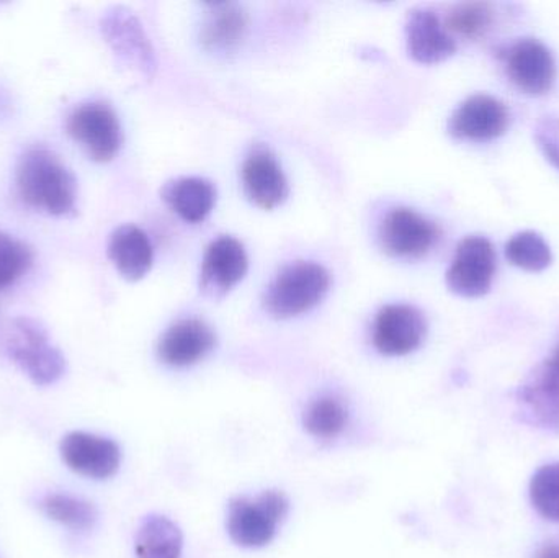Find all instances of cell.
Masks as SVG:
<instances>
[{
    "label": "cell",
    "mask_w": 559,
    "mask_h": 558,
    "mask_svg": "<svg viewBox=\"0 0 559 558\" xmlns=\"http://www.w3.org/2000/svg\"><path fill=\"white\" fill-rule=\"evenodd\" d=\"M138 558H180L182 533L169 518H146L136 534Z\"/></svg>",
    "instance_id": "obj_21"
},
{
    "label": "cell",
    "mask_w": 559,
    "mask_h": 558,
    "mask_svg": "<svg viewBox=\"0 0 559 558\" xmlns=\"http://www.w3.org/2000/svg\"><path fill=\"white\" fill-rule=\"evenodd\" d=\"M203 22L200 38L210 51L231 52L241 45L248 29V13L235 3H216Z\"/></svg>",
    "instance_id": "obj_19"
},
{
    "label": "cell",
    "mask_w": 559,
    "mask_h": 558,
    "mask_svg": "<svg viewBox=\"0 0 559 558\" xmlns=\"http://www.w3.org/2000/svg\"><path fill=\"white\" fill-rule=\"evenodd\" d=\"M62 461L82 477L105 480L120 468L121 452L117 442L88 432H69L61 441Z\"/></svg>",
    "instance_id": "obj_10"
},
{
    "label": "cell",
    "mask_w": 559,
    "mask_h": 558,
    "mask_svg": "<svg viewBox=\"0 0 559 558\" xmlns=\"http://www.w3.org/2000/svg\"><path fill=\"white\" fill-rule=\"evenodd\" d=\"M550 360L559 366V346L557 347V351H555L554 357H551Z\"/></svg>",
    "instance_id": "obj_30"
},
{
    "label": "cell",
    "mask_w": 559,
    "mask_h": 558,
    "mask_svg": "<svg viewBox=\"0 0 559 558\" xmlns=\"http://www.w3.org/2000/svg\"><path fill=\"white\" fill-rule=\"evenodd\" d=\"M32 262V249L25 242L7 233H0V290L12 287L28 272Z\"/></svg>",
    "instance_id": "obj_27"
},
{
    "label": "cell",
    "mask_w": 559,
    "mask_h": 558,
    "mask_svg": "<svg viewBox=\"0 0 559 558\" xmlns=\"http://www.w3.org/2000/svg\"><path fill=\"white\" fill-rule=\"evenodd\" d=\"M288 498L277 490L264 491L255 500L239 497L229 503L228 533L238 546L262 547L271 543L288 514Z\"/></svg>",
    "instance_id": "obj_4"
},
{
    "label": "cell",
    "mask_w": 559,
    "mask_h": 558,
    "mask_svg": "<svg viewBox=\"0 0 559 558\" xmlns=\"http://www.w3.org/2000/svg\"><path fill=\"white\" fill-rule=\"evenodd\" d=\"M495 274V246L485 236H468L456 248L447 285L460 297L478 298L488 294Z\"/></svg>",
    "instance_id": "obj_6"
},
{
    "label": "cell",
    "mask_w": 559,
    "mask_h": 558,
    "mask_svg": "<svg viewBox=\"0 0 559 558\" xmlns=\"http://www.w3.org/2000/svg\"><path fill=\"white\" fill-rule=\"evenodd\" d=\"M108 258L127 281H140L153 265V245L143 229L123 225L111 233Z\"/></svg>",
    "instance_id": "obj_18"
},
{
    "label": "cell",
    "mask_w": 559,
    "mask_h": 558,
    "mask_svg": "<svg viewBox=\"0 0 559 558\" xmlns=\"http://www.w3.org/2000/svg\"><path fill=\"white\" fill-rule=\"evenodd\" d=\"M215 333L209 324L200 320H182L163 334L157 354L167 366H193L215 347Z\"/></svg>",
    "instance_id": "obj_15"
},
{
    "label": "cell",
    "mask_w": 559,
    "mask_h": 558,
    "mask_svg": "<svg viewBox=\"0 0 559 558\" xmlns=\"http://www.w3.org/2000/svg\"><path fill=\"white\" fill-rule=\"evenodd\" d=\"M7 353L39 387L58 382L68 367L61 351L49 343L45 328L32 318H16L13 321L7 337Z\"/></svg>",
    "instance_id": "obj_3"
},
{
    "label": "cell",
    "mask_w": 559,
    "mask_h": 558,
    "mask_svg": "<svg viewBox=\"0 0 559 558\" xmlns=\"http://www.w3.org/2000/svg\"><path fill=\"white\" fill-rule=\"evenodd\" d=\"M437 239L439 228L411 209L391 210L381 223V246L394 258H420L433 248Z\"/></svg>",
    "instance_id": "obj_9"
},
{
    "label": "cell",
    "mask_w": 559,
    "mask_h": 558,
    "mask_svg": "<svg viewBox=\"0 0 559 558\" xmlns=\"http://www.w3.org/2000/svg\"><path fill=\"white\" fill-rule=\"evenodd\" d=\"M506 256L515 268L528 272H542L551 264L550 246L544 236L535 231H522L506 245Z\"/></svg>",
    "instance_id": "obj_24"
},
{
    "label": "cell",
    "mask_w": 559,
    "mask_h": 558,
    "mask_svg": "<svg viewBox=\"0 0 559 558\" xmlns=\"http://www.w3.org/2000/svg\"><path fill=\"white\" fill-rule=\"evenodd\" d=\"M242 182L252 202L265 210L275 209L288 197L285 174L277 159L265 150L254 151L246 159Z\"/></svg>",
    "instance_id": "obj_17"
},
{
    "label": "cell",
    "mask_w": 559,
    "mask_h": 558,
    "mask_svg": "<svg viewBox=\"0 0 559 558\" xmlns=\"http://www.w3.org/2000/svg\"><path fill=\"white\" fill-rule=\"evenodd\" d=\"M531 500L542 517L559 523V462L538 468L531 482Z\"/></svg>",
    "instance_id": "obj_26"
},
{
    "label": "cell",
    "mask_w": 559,
    "mask_h": 558,
    "mask_svg": "<svg viewBox=\"0 0 559 558\" xmlns=\"http://www.w3.org/2000/svg\"><path fill=\"white\" fill-rule=\"evenodd\" d=\"M508 127V107L488 94L466 98L449 121L450 133L468 141L495 140L504 134Z\"/></svg>",
    "instance_id": "obj_12"
},
{
    "label": "cell",
    "mask_w": 559,
    "mask_h": 558,
    "mask_svg": "<svg viewBox=\"0 0 559 558\" xmlns=\"http://www.w3.org/2000/svg\"><path fill=\"white\" fill-rule=\"evenodd\" d=\"M525 418L538 428L559 431V366L547 360L538 366L519 390Z\"/></svg>",
    "instance_id": "obj_14"
},
{
    "label": "cell",
    "mask_w": 559,
    "mask_h": 558,
    "mask_svg": "<svg viewBox=\"0 0 559 558\" xmlns=\"http://www.w3.org/2000/svg\"><path fill=\"white\" fill-rule=\"evenodd\" d=\"M495 23V10L486 2L459 3L447 15L445 28L463 38L485 36Z\"/></svg>",
    "instance_id": "obj_25"
},
{
    "label": "cell",
    "mask_w": 559,
    "mask_h": 558,
    "mask_svg": "<svg viewBox=\"0 0 559 558\" xmlns=\"http://www.w3.org/2000/svg\"><path fill=\"white\" fill-rule=\"evenodd\" d=\"M535 558H559V544H550V546L544 547Z\"/></svg>",
    "instance_id": "obj_29"
},
{
    "label": "cell",
    "mask_w": 559,
    "mask_h": 558,
    "mask_svg": "<svg viewBox=\"0 0 559 558\" xmlns=\"http://www.w3.org/2000/svg\"><path fill=\"white\" fill-rule=\"evenodd\" d=\"M20 199L35 210L52 216L75 213L78 183L71 170L52 151L33 147L20 157L16 167Z\"/></svg>",
    "instance_id": "obj_1"
},
{
    "label": "cell",
    "mask_w": 559,
    "mask_h": 558,
    "mask_svg": "<svg viewBox=\"0 0 559 558\" xmlns=\"http://www.w3.org/2000/svg\"><path fill=\"white\" fill-rule=\"evenodd\" d=\"M406 33L409 55L423 64L445 61L456 51L455 39L432 10H413L407 19Z\"/></svg>",
    "instance_id": "obj_16"
},
{
    "label": "cell",
    "mask_w": 559,
    "mask_h": 558,
    "mask_svg": "<svg viewBox=\"0 0 559 558\" xmlns=\"http://www.w3.org/2000/svg\"><path fill=\"white\" fill-rule=\"evenodd\" d=\"M509 78L528 95H544L554 87L557 64L550 49L534 38L514 43L506 52Z\"/></svg>",
    "instance_id": "obj_11"
},
{
    "label": "cell",
    "mask_w": 559,
    "mask_h": 558,
    "mask_svg": "<svg viewBox=\"0 0 559 558\" xmlns=\"http://www.w3.org/2000/svg\"><path fill=\"white\" fill-rule=\"evenodd\" d=\"M535 138H537L538 146H540L544 156L550 161L551 166L557 167L559 170V133L557 123L547 121V123L542 124Z\"/></svg>",
    "instance_id": "obj_28"
},
{
    "label": "cell",
    "mask_w": 559,
    "mask_h": 558,
    "mask_svg": "<svg viewBox=\"0 0 559 558\" xmlns=\"http://www.w3.org/2000/svg\"><path fill=\"white\" fill-rule=\"evenodd\" d=\"M69 136L78 141L97 163H108L121 147V127L114 108L104 102H88L69 115Z\"/></svg>",
    "instance_id": "obj_5"
},
{
    "label": "cell",
    "mask_w": 559,
    "mask_h": 558,
    "mask_svg": "<svg viewBox=\"0 0 559 558\" xmlns=\"http://www.w3.org/2000/svg\"><path fill=\"white\" fill-rule=\"evenodd\" d=\"M163 197L180 218L189 223H200L212 213L216 202V190L209 180L182 177L167 183Z\"/></svg>",
    "instance_id": "obj_20"
},
{
    "label": "cell",
    "mask_w": 559,
    "mask_h": 558,
    "mask_svg": "<svg viewBox=\"0 0 559 558\" xmlns=\"http://www.w3.org/2000/svg\"><path fill=\"white\" fill-rule=\"evenodd\" d=\"M100 25L108 45L124 64L141 74L153 75L156 71L153 46L140 20L130 10L123 7L108 10Z\"/></svg>",
    "instance_id": "obj_7"
},
{
    "label": "cell",
    "mask_w": 559,
    "mask_h": 558,
    "mask_svg": "<svg viewBox=\"0 0 559 558\" xmlns=\"http://www.w3.org/2000/svg\"><path fill=\"white\" fill-rule=\"evenodd\" d=\"M248 265L245 246L233 236H222L206 249L200 287L210 297H223L245 278Z\"/></svg>",
    "instance_id": "obj_13"
},
{
    "label": "cell",
    "mask_w": 559,
    "mask_h": 558,
    "mask_svg": "<svg viewBox=\"0 0 559 558\" xmlns=\"http://www.w3.org/2000/svg\"><path fill=\"white\" fill-rule=\"evenodd\" d=\"M348 413L341 400L324 396L306 408L302 425L314 438L331 439L347 425Z\"/></svg>",
    "instance_id": "obj_23"
},
{
    "label": "cell",
    "mask_w": 559,
    "mask_h": 558,
    "mask_svg": "<svg viewBox=\"0 0 559 558\" xmlns=\"http://www.w3.org/2000/svg\"><path fill=\"white\" fill-rule=\"evenodd\" d=\"M39 508L49 520L74 531L91 530L98 517L97 510L91 501L71 497V495H46L39 503Z\"/></svg>",
    "instance_id": "obj_22"
},
{
    "label": "cell",
    "mask_w": 559,
    "mask_h": 558,
    "mask_svg": "<svg viewBox=\"0 0 559 558\" xmlns=\"http://www.w3.org/2000/svg\"><path fill=\"white\" fill-rule=\"evenodd\" d=\"M426 333V318L411 305H388L374 318L373 344L383 356L413 353L423 344Z\"/></svg>",
    "instance_id": "obj_8"
},
{
    "label": "cell",
    "mask_w": 559,
    "mask_h": 558,
    "mask_svg": "<svg viewBox=\"0 0 559 558\" xmlns=\"http://www.w3.org/2000/svg\"><path fill=\"white\" fill-rule=\"evenodd\" d=\"M331 275L316 262H293L269 285L264 307L272 317L292 318L314 308L328 294Z\"/></svg>",
    "instance_id": "obj_2"
}]
</instances>
